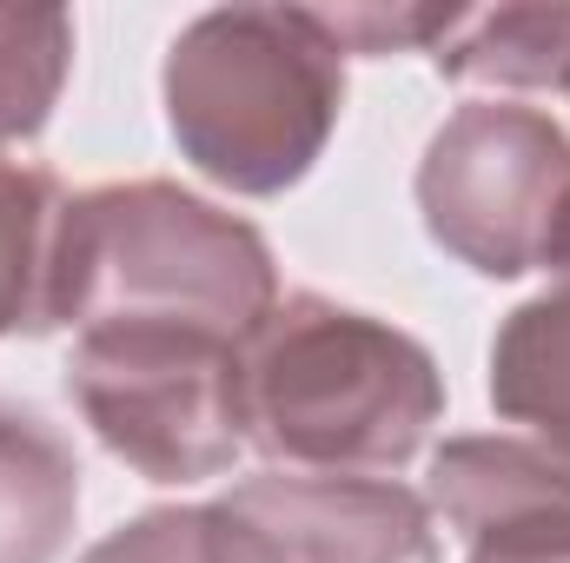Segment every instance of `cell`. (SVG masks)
Returning <instances> with one entry per match:
<instances>
[{"instance_id": "6da1fadb", "label": "cell", "mask_w": 570, "mask_h": 563, "mask_svg": "<svg viewBox=\"0 0 570 563\" xmlns=\"http://www.w3.org/2000/svg\"><path fill=\"white\" fill-rule=\"evenodd\" d=\"M438 418V358L392 318L325 292H285L239 352L246 444L285 471H399L425 451Z\"/></svg>"}, {"instance_id": "7a4b0ae2", "label": "cell", "mask_w": 570, "mask_h": 563, "mask_svg": "<svg viewBox=\"0 0 570 563\" xmlns=\"http://www.w3.org/2000/svg\"><path fill=\"white\" fill-rule=\"evenodd\" d=\"M279 305L266 233L173 179H120L67 199L53 318L87 325H193L246 345Z\"/></svg>"}, {"instance_id": "3957f363", "label": "cell", "mask_w": 570, "mask_h": 563, "mask_svg": "<svg viewBox=\"0 0 570 563\" xmlns=\"http://www.w3.org/2000/svg\"><path fill=\"white\" fill-rule=\"evenodd\" d=\"M159 100L199 179L239 199H279L338 134L345 53L312 7H213L173 33Z\"/></svg>"}, {"instance_id": "277c9868", "label": "cell", "mask_w": 570, "mask_h": 563, "mask_svg": "<svg viewBox=\"0 0 570 563\" xmlns=\"http://www.w3.org/2000/svg\"><path fill=\"white\" fill-rule=\"evenodd\" d=\"M239 352L193 325H87L67 352V398L146 484L226 477L246 451Z\"/></svg>"}, {"instance_id": "5b68a950", "label": "cell", "mask_w": 570, "mask_h": 563, "mask_svg": "<svg viewBox=\"0 0 570 563\" xmlns=\"http://www.w3.org/2000/svg\"><path fill=\"white\" fill-rule=\"evenodd\" d=\"M419 213L478 279L558 273L570 259V134L511 100L458 107L425 140Z\"/></svg>"}, {"instance_id": "8992f818", "label": "cell", "mask_w": 570, "mask_h": 563, "mask_svg": "<svg viewBox=\"0 0 570 563\" xmlns=\"http://www.w3.org/2000/svg\"><path fill=\"white\" fill-rule=\"evenodd\" d=\"M213 511L246 563H431V504L392 477L259 471Z\"/></svg>"}, {"instance_id": "52a82bcc", "label": "cell", "mask_w": 570, "mask_h": 563, "mask_svg": "<svg viewBox=\"0 0 570 563\" xmlns=\"http://www.w3.org/2000/svg\"><path fill=\"white\" fill-rule=\"evenodd\" d=\"M431 511L464 551L570 544V457L538 437H444L431 451Z\"/></svg>"}, {"instance_id": "ba28073f", "label": "cell", "mask_w": 570, "mask_h": 563, "mask_svg": "<svg viewBox=\"0 0 570 563\" xmlns=\"http://www.w3.org/2000/svg\"><path fill=\"white\" fill-rule=\"evenodd\" d=\"M80 517V451L33 398L0 392V563H60Z\"/></svg>"}, {"instance_id": "9c48e42d", "label": "cell", "mask_w": 570, "mask_h": 563, "mask_svg": "<svg viewBox=\"0 0 570 563\" xmlns=\"http://www.w3.org/2000/svg\"><path fill=\"white\" fill-rule=\"evenodd\" d=\"M491 405L570 457V273L524 298L491 338Z\"/></svg>"}, {"instance_id": "30bf717a", "label": "cell", "mask_w": 570, "mask_h": 563, "mask_svg": "<svg viewBox=\"0 0 570 563\" xmlns=\"http://www.w3.org/2000/svg\"><path fill=\"white\" fill-rule=\"evenodd\" d=\"M67 199L73 192L53 179V166L0 152V338L60 332L53 279H60Z\"/></svg>"}, {"instance_id": "8fae6325", "label": "cell", "mask_w": 570, "mask_h": 563, "mask_svg": "<svg viewBox=\"0 0 570 563\" xmlns=\"http://www.w3.org/2000/svg\"><path fill=\"white\" fill-rule=\"evenodd\" d=\"M431 60L458 87H570V7H458Z\"/></svg>"}, {"instance_id": "7c38bea8", "label": "cell", "mask_w": 570, "mask_h": 563, "mask_svg": "<svg viewBox=\"0 0 570 563\" xmlns=\"http://www.w3.org/2000/svg\"><path fill=\"white\" fill-rule=\"evenodd\" d=\"M73 73V20L53 7H0V146L33 140Z\"/></svg>"}, {"instance_id": "4fadbf2b", "label": "cell", "mask_w": 570, "mask_h": 563, "mask_svg": "<svg viewBox=\"0 0 570 563\" xmlns=\"http://www.w3.org/2000/svg\"><path fill=\"white\" fill-rule=\"evenodd\" d=\"M80 563H246L213 504H159L107 531Z\"/></svg>"}, {"instance_id": "5bb4252c", "label": "cell", "mask_w": 570, "mask_h": 563, "mask_svg": "<svg viewBox=\"0 0 570 563\" xmlns=\"http://www.w3.org/2000/svg\"><path fill=\"white\" fill-rule=\"evenodd\" d=\"M312 20L325 27V40L338 47V53H431L444 33H451V20H458V7H425V0H352V7H312Z\"/></svg>"}, {"instance_id": "9a60e30c", "label": "cell", "mask_w": 570, "mask_h": 563, "mask_svg": "<svg viewBox=\"0 0 570 563\" xmlns=\"http://www.w3.org/2000/svg\"><path fill=\"white\" fill-rule=\"evenodd\" d=\"M464 563H570V544H551V551H471Z\"/></svg>"}, {"instance_id": "2e32d148", "label": "cell", "mask_w": 570, "mask_h": 563, "mask_svg": "<svg viewBox=\"0 0 570 563\" xmlns=\"http://www.w3.org/2000/svg\"><path fill=\"white\" fill-rule=\"evenodd\" d=\"M558 273H570V259H564V266H558Z\"/></svg>"}, {"instance_id": "e0dca14e", "label": "cell", "mask_w": 570, "mask_h": 563, "mask_svg": "<svg viewBox=\"0 0 570 563\" xmlns=\"http://www.w3.org/2000/svg\"><path fill=\"white\" fill-rule=\"evenodd\" d=\"M564 93H570V87H564Z\"/></svg>"}]
</instances>
